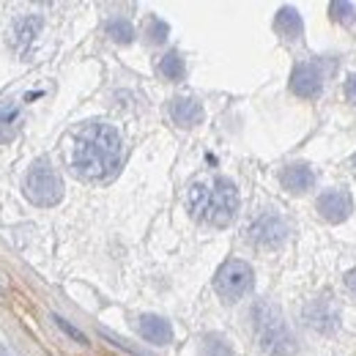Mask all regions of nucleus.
<instances>
[{
    "label": "nucleus",
    "instance_id": "nucleus-1",
    "mask_svg": "<svg viewBox=\"0 0 356 356\" xmlns=\"http://www.w3.org/2000/svg\"><path fill=\"white\" fill-rule=\"evenodd\" d=\"M124 143L115 127L88 121L72 137V168L86 181H107L121 168Z\"/></svg>",
    "mask_w": 356,
    "mask_h": 356
},
{
    "label": "nucleus",
    "instance_id": "nucleus-2",
    "mask_svg": "<svg viewBox=\"0 0 356 356\" xmlns=\"http://www.w3.org/2000/svg\"><path fill=\"white\" fill-rule=\"evenodd\" d=\"M186 209L195 220L214 225V227H227L236 220L238 211V189L230 178H214V181H197L186 192Z\"/></svg>",
    "mask_w": 356,
    "mask_h": 356
},
{
    "label": "nucleus",
    "instance_id": "nucleus-3",
    "mask_svg": "<svg viewBox=\"0 0 356 356\" xmlns=\"http://www.w3.org/2000/svg\"><path fill=\"white\" fill-rule=\"evenodd\" d=\"M252 329L261 343V348L271 356H293L296 354V337L288 329L282 312L268 302H258L252 307Z\"/></svg>",
    "mask_w": 356,
    "mask_h": 356
},
{
    "label": "nucleus",
    "instance_id": "nucleus-4",
    "mask_svg": "<svg viewBox=\"0 0 356 356\" xmlns=\"http://www.w3.org/2000/svg\"><path fill=\"white\" fill-rule=\"evenodd\" d=\"M25 195L36 206H55L63 197V178L47 159H39L25 176Z\"/></svg>",
    "mask_w": 356,
    "mask_h": 356
},
{
    "label": "nucleus",
    "instance_id": "nucleus-5",
    "mask_svg": "<svg viewBox=\"0 0 356 356\" xmlns=\"http://www.w3.org/2000/svg\"><path fill=\"white\" fill-rule=\"evenodd\" d=\"M255 285V271L250 264L233 258V261H225L222 266L217 268L214 274V291L220 293V299L233 305L238 299H244Z\"/></svg>",
    "mask_w": 356,
    "mask_h": 356
},
{
    "label": "nucleus",
    "instance_id": "nucleus-6",
    "mask_svg": "<svg viewBox=\"0 0 356 356\" xmlns=\"http://www.w3.org/2000/svg\"><path fill=\"white\" fill-rule=\"evenodd\" d=\"M291 225L280 214H264L247 227V241L258 250H277L288 241Z\"/></svg>",
    "mask_w": 356,
    "mask_h": 356
},
{
    "label": "nucleus",
    "instance_id": "nucleus-7",
    "mask_svg": "<svg viewBox=\"0 0 356 356\" xmlns=\"http://www.w3.org/2000/svg\"><path fill=\"white\" fill-rule=\"evenodd\" d=\"M329 80L323 60H302L291 72V93L299 99H318Z\"/></svg>",
    "mask_w": 356,
    "mask_h": 356
},
{
    "label": "nucleus",
    "instance_id": "nucleus-8",
    "mask_svg": "<svg viewBox=\"0 0 356 356\" xmlns=\"http://www.w3.org/2000/svg\"><path fill=\"white\" fill-rule=\"evenodd\" d=\"M315 211L323 222L340 225L346 222L354 211V197L346 192V189H326L323 195H318L315 200Z\"/></svg>",
    "mask_w": 356,
    "mask_h": 356
},
{
    "label": "nucleus",
    "instance_id": "nucleus-9",
    "mask_svg": "<svg viewBox=\"0 0 356 356\" xmlns=\"http://www.w3.org/2000/svg\"><path fill=\"white\" fill-rule=\"evenodd\" d=\"M305 323L318 334H334L340 329V310L329 296H318L305 307Z\"/></svg>",
    "mask_w": 356,
    "mask_h": 356
},
{
    "label": "nucleus",
    "instance_id": "nucleus-10",
    "mask_svg": "<svg viewBox=\"0 0 356 356\" xmlns=\"http://www.w3.org/2000/svg\"><path fill=\"white\" fill-rule=\"evenodd\" d=\"M280 184L291 195H305V192H310L312 184H315V173H312L310 165H305V162H291V165H285L280 170Z\"/></svg>",
    "mask_w": 356,
    "mask_h": 356
},
{
    "label": "nucleus",
    "instance_id": "nucleus-11",
    "mask_svg": "<svg viewBox=\"0 0 356 356\" xmlns=\"http://www.w3.org/2000/svg\"><path fill=\"white\" fill-rule=\"evenodd\" d=\"M137 332L143 340L154 346H170L173 343V326L162 315H140L137 318Z\"/></svg>",
    "mask_w": 356,
    "mask_h": 356
},
{
    "label": "nucleus",
    "instance_id": "nucleus-12",
    "mask_svg": "<svg viewBox=\"0 0 356 356\" xmlns=\"http://www.w3.org/2000/svg\"><path fill=\"white\" fill-rule=\"evenodd\" d=\"M274 31H277V33H280V39H282V42H288V44L299 42V39L305 36L302 14H299L293 6H282V8L277 11V17H274Z\"/></svg>",
    "mask_w": 356,
    "mask_h": 356
},
{
    "label": "nucleus",
    "instance_id": "nucleus-13",
    "mask_svg": "<svg viewBox=\"0 0 356 356\" xmlns=\"http://www.w3.org/2000/svg\"><path fill=\"white\" fill-rule=\"evenodd\" d=\"M203 115H206L203 104L197 99H192V96H176L170 102V118L176 121L178 127H186V129L197 127V124H203Z\"/></svg>",
    "mask_w": 356,
    "mask_h": 356
},
{
    "label": "nucleus",
    "instance_id": "nucleus-14",
    "mask_svg": "<svg viewBox=\"0 0 356 356\" xmlns=\"http://www.w3.org/2000/svg\"><path fill=\"white\" fill-rule=\"evenodd\" d=\"M22 127V107L17 99H0V143H11Z\"/></svg>",
    "mask_w": 356,
    "mask_h": 356
},
{
    "label": "nucleus",
    "instance_id": "nucleus-15",
    "mask_svg": "<svg viewBox=\"0 0 356 356\" xmlns=\"http://www.w3.org/2000/svg\"><path fill=\"white\" fill-rule=\"evenodd\" d=\"M42 17H19L17 22H14V31H11V44L14 49H19V52H25L28 47L33 44V39L42 33Z\"/></svg>",
    "mask_w": 356,
    "mask_h": 356
},
{
    "label": "nucleus",
    "instance_id": "nucleus-16",
    "mask_svg": "<svg viewBox=\"0 0 356 356\" xmlns=\"http://www.w3.org/2000/svg\"><path fill=\"white\" fill-rule=\"evenodd\" d=\"M156 72H159L165 80H170V83H181L184 74H186V63H184L181 52H176V49L165 52V55L159 58V63H156Z\"/></svg>",
    "mask_w": 356,
    "mask_h": 356
},
{
    "label": "nucleus",
    "instance_id": "nucleus-17",
    "mask_svg": "<svg viewBox=\"0 0 356 356\" xmlns=\"http://www.w3.org/2000/svg\"><path fill=\"white\" fill-rule=\"evenodd\" d=\"M104 33L115 42V44H132L134 42V28L129 19L124 17H113L107 25H104Z\"/></svg>",
    "mask_w": 356,
    "mask_h": 356
},
{
    "label": "nucleus",
    "instance_id": "nucleus-18",
    "mask_svg": "<svg viewBox=\"0 0 356 356\" xmlns=\"http://www.w3.org/2000/svg\"><path fill=\"white\" fill-rule=\"evenodd\" d=\"M200 356H233V348L222 334H206L200 340Z\"/></svg>",
    "mask_w": 356,
    "mask_h": 356
},
{
    "label": "nucleus",
    "instance_id": "nucleus-19",
    "mask_svg": "<svg viewBox=\"0 0 356 356\" xmlns=\"http://www.w3.org/2000/svg\"><path fill=\"white\" fill-rule=\"evenodd\" d=\"M329 17H332L337 25H354L356 22V6L354 3L334 0V3H329Z\"/></svg>",
    "mask_w": 356,
    "mask_h": 356
},
{
    "label": "nucleus",
    "instance_id": "nucleus-20",
    "mask_svg": "<svg viewBox=\"0 0 356 356\" xmlns=\"http://www.w3.org/2000/svg\"><path fill=\"white\" fill-rule=\"evenodd\" d=\"M168 36H170L168 22H162L159 17H148V25H145V42H148V44H162V42H168Z\"/></svg>",
    "mask_w": 356,
    "mask_h": 356
},
{
    "label": "nucleus",
    "instance_id": "nucleus-21",
    "mask_svg": "<svg viewBox=\"0 0 356 356\" xmlns=\"http://www.w3.org/2000/svg\"><path fill=\"white\" fill-rule=\"evenodd\" d=\"M52 321H55V323H58V326H60V329H63V332H66L72 340H77L80 346H88V337H86V334H83L77 326H72L66 318H60V315H52Z\"/></svg>",
    "mask_w": 356,
    "mask_h": 356
},
{
    "label": "nucleus",
    "instance_id": "nucleus-22",
    "mask_svg": "<svg viewBox=\"0 0 356 356\" xmlns=\"http://www.w3.org/2000/svg\"><path fill=\"white\" fill-rule=\"evenodd\" d=\"M343 93H346V99L356 104V74H351L348 80H346V86H343Z\"/></svg>",
    "mask_w": 356,
    "mask_h": 356
},
{
    "label": "nucleus",
    "instance_id": "nucleus-23",
    "mask_svg": "<svg viewBox=\"0 0 356 356\" xmlns=\"http://www.w3.org/2000/svg\"><path fill=\"white\" fill-rule=\"evenodd\" d=\"M346 285H348V291L356 296V268H351V271L346 274Z\"/></svg>",
    "mask_w": 356,
    "mask_h": 356
},
{
    "label": "nucleus",
    "instance_id": "nucleus-24",
    "mask_svg": "<svg viewBox=\"0 0 356 356\" xmlns=\"http://www.w3.org/2000/svg\"><path fill=\"white\" fill-rule=\"evenodd\" d=\"M348 170H351V176L356 178V154H351V159H348Z\"/></svg>",
    "mask_w": 356,
    "mask_h": 356
}]
</instances>
